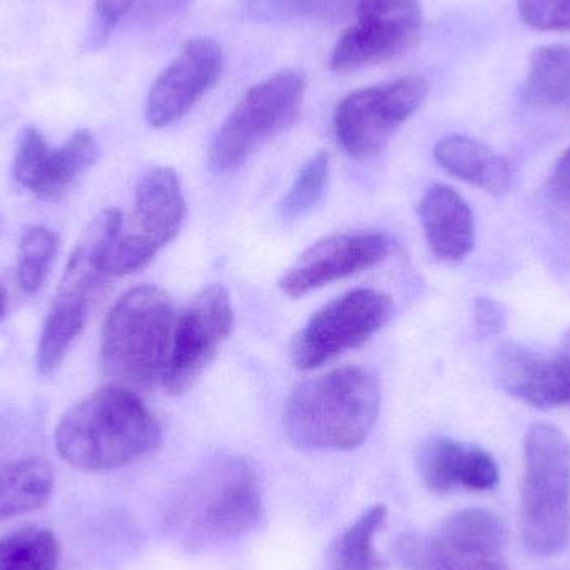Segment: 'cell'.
<instances>
[{"instance_id": "obj_17", "label": "cell", "mask_w": 570, "mask_h": 570, "mask_svg": "<svg viewBox=\"0 0 570 570\" xmlns=\"http://www.w3.org/2000/svg\"><path fill=\"white\" fill-rule=\"evenodd\" d=\"M419 474L429 491L438 494L465 491H494L501 481V471L491 452L481 445L438 438L422 445L419 454Z\"/></svg>"}, {"instance_id": "obj_7", "label": "cell", "mask_w": 570, "mask_h": 570, "mask_svg": "<svg viewBox=\"0 0 570 570\" xmlns=\"http://www.w3.org/2000/svg\"><path fill=\"white\" fill-rule=\"evenodd\" d=\"M187 207L176 170L157 167L142 177L129 224L124 223L110 247L106 271L110 279L144 269L176 239L186 220Z\"/></svg>"}, {"instance_id": "obj_24", "label": "cell", "mask_w": 570, "mask_h": 570, "mask_svg": "<svg viewBox=\"0 0 570 570\" xmlns=\"http://www.w3.org/2000/svg\"><path fill=\"white\" fill-rule=\"evenodd\" d=\"M387 518L385 505L377 504L348 525L332 544L328 570H385L387 562L374 546L375 535Z\"/></svg>"}, {"instance_id": "obj_34", "label": "cell", "mask_w": 570, "mask_h": 570, "mask_svg": "<svg viewBox=\"0 0 570 570\" xmlns=\"http://www.w3.org/2000/svg\"><path fill=\"white\" fill-rule=\"evenodd\" d=\"M6 307H7L6 291H3L2 287H0V318H2L3 314H6Z\"/></svg>"}, {"instance_id": "obj_25", "label": "cell", "mask_w": 570, "mask_h": 570, "mask_svg": "<svg viewBox=\"0 0 570 570\" xmlns=\"http://www.w3.org/2000/svg\"><path fill=\"white\" fill-rule=\"evenodd\" d=\"M59 561V541L49 529H20L0 539V570H57Z\"/></svg>"}, {"instance_id": "obj_9", "label": "cell", "mask_w": 570, "mask_h": 570, "mask_svg": "<svg viewBox=\"0 0 570 570\" xmlns=\"http://www.w3.org/2000/svg\"><path fill=\"white\" fill-rule=\"evenodd\" d=\"M392 301L375 288H355L315 312L292 341V362L311 371L371 341L391 318Z\"/></svg>"}, {"instance_id": "obj_16", "label": "cell", "mask_w": 570, "mask_h": 570, "mask_svg": "<svg viewBox=\"0 0 570 570\" xmlns=\"http://www.w3.org/2000/svg\"><path fill=\"white\" fill-rule=\"evenodd\" d=\"M498 375L505 391L532 407L570 404V357L562 348L544 355L518 342H505L495 355Z\"/></svg>"}, {"instance_id": "obj_10", "label": "cell", "mask_w": 570, "mask_h": 570, "mask_svg": "<svg viewBox=\"0 0 570 570\" xmlns=\"http://www.w3.org/2000/svg\"><path fill=\"white\" fill-rule=\"evenodd\" d=\"M357 22L348 27L331 53V69L344 73L389 62L421 39V0H357Z\"/></svg>"}, {"instance_id": "obj_20", "label": "cell", "mask_w": 570, "mask_h": 570, "mask_svg": "<svg viewBox=\"0 0 570 570\" xmlns=\"http://www.w3.org/2000/svg\"><path fill=\"white\" fill-rule=\"evenodd\" d=\"M53 491V471L39 458L20 459L0 468V522L39 511Z\"/></svg>"}, {"instance_id": "obj_28", "label": "cell", "mask_w": 570, "mask_h": 570, "mask_svg": "<svg viewBox=\"0 0 570 570\" xmlns=\"http://www.w3.org/2000/svg\"><path fill=\"white\" fill-rule=\"evenodd\" d=\"M328 170L331 157L325 150L315 154L302 166L283 203L285 219H298L321 203L327 186Z\"/></svg>"}, {"instance_id": "obj_26", "label": "cell", "mask_w": 570, "mask_h": 570, "mask_svg": "<svg viewBox=\"0 0 570 570\" xmlns=\"http://www.w3.org/2000/svg\"><path fill=\"white\" fill-rule=\"evenodd\" d=\"M357 0H244L249 19L263 23L298 20H341L355 9Z\"/></svg>"}, {"instance_id": "obj_11", "label": "cell", "mask_w": 570, "mask_h": 570, "mask_svg": "<svg viewBox=\"0 0 570 570\" xmlns=\"http://www.w3.org/2000/svg\"><path fill=\"white\" fill-rule=\"evenodd\" d=\"M234 328L229 294L220 285L204 288L176 318L173 351L163 377L170 395H183L207 371Z\"/></svg>"}, {"instance_id": "obj_33", "label": "cell", "mask_w": 570, "mask_h": 570, "mask_svg": "<svg viewBox=\"0 0 570 570\" xmlns=\"http://www.w3.org/2000/svg\"><path fill=\"white\" fill-rule=\"evenodd\" d=\"M551 189L562 203H570V147L562 153L551 174Z\"/></svg>"}, {"instance_id": "obj_12", "label": "cell", "mask_w": 570, "mask_h": 570, "mask_svg": "<svg viewBox=\"0 0 570 570\" xmlns=\"http://www.w3.org/2000/svg\"><path fill=\"white\" fill-rule=\"evenodd\" d=\"M223 72L224 50L217 40H187L150 87L146 112L150 126L160 129L183 119L219 82Z\"/></svg>"}, {"instance_id": "obj_8", "label": "cell", "mask_w": 570, "mask_h": 570, "mask_svg": "<svg viewBox=\"0 0 570 570\" xmlns=\"http://www.w3.org/2000/svg\"><path fill=\"white\" fill-rule=\"evenodd\" d=\"M428 94V80L421 76L399 77L348 94L334 114L338 146L354 159L377 156L392 136L421 109Z\"/></svg>"}, {"instance_id": "obj_32", "label": "cell", "mask_w": 570, "mask_h": 570, "mask_svg": "<svg viewBox=\"0 0 570 570\" xmlns=\"http://www.w3.org/2000/svg\"><path fill=\"white\" fill-rule=\"evenodd\" d=\"M474 324L479 337L489 338L501 334L505 327V314L501 304L488 297L475 298Z\"/></svg>"}, {"instance_id": "obj_27", "label": "cell", "mask_w": 570, "mask_h": 570, "mask_svg": "<svg viewBox=\"0 0 570 570\" xmlns=\"http://www.w3.org/2000/svg\"><path fill=\"white\" fill-rule=\"evenodd\" d=\"M59 236L47 227H30L19 246L17 279L26 294H36L49 274L50 264L59 250Z\"/></svg>"}, {"instance_id": "obj_31", "label": "cell", "mask_w": 570, "mask_h": 570, "mask_svg": "<svg viewBox=\"0 0 570 570\" xmlns=\"http://www.w3.org/2000/svg\"><path fill=\"white\" fill-rule=\"evenodd\" d=\"M193 2L194 0H136L127 22L142 27L159 26L186 10Z\"/></svg>"}, {"instance_id": "obj_4", "label": "cell", "mask_w": 570, "mask_h": 570, "mask_svg": "<svg viewBox=\"0 0 570 570\" xmlns=\"http://www.w3.org/2000/svg\"><path fill=\"white\" fill-rule=\"evenodd\" d=\"M173 298L156 285L127 291L107 314L100 365L112 384L149 389L163 382L173 351Z\"/></svg>"}, {"instance_id": "obj_22", "label": "cell", "mask_w": 570, "mask_h": 570, "mask_svg": "<svg viewBox=\"0 0 570 570\" xmlns=\"http://www.w3.org/2000/svg\"><path fill=\"white\" fill-rule=\"evenodd\" d=\"M404 570H509L502 558H484L452 548L432 535L404 534L394 546Z\"/></svg>"}, {"instance_id": "obj_3", "label": "cell", "mask_w": 570, "mask_h": 570, "mask_svg": "<svg viewBox=\"0 0 570 570\" xmlns=\"http://www.w3.org/2000/svg\"><path fill=\"white\" fill-rule=\"evenodd\" d=\"M381 389L364 367L334 368L298 385L284 409L288 441L305 451H352L377 421Z\"/></svg>"}, {"instance_id": "obj_35", "label": "cell", "mask_w": 570, "mask_h": 570, "mask_svg": "<svg viewBox=\"0 0 570 570\" xmlns=\"http://www.w3.org/2000/svg\"><path fill=\"white\" fill-rule=\"evenodd\" d=\"M561 348L562 351L566 352V354L569 355L570 357V328L568 332H566V335H564V338H562V344H561Z\"/></svg>"}, {"instance_id": "obj_13", "label": "cell", "mask_w": 570, "mask_h": 570, "mask_svg": "<svg viewBox=\"0 0 570 570\" xmlns=\"http://www.w3.org/2000/svg\"><path fill=\"white\" fill-rule=\"evenodd\" d=\"M99 159V146L82 129L56 149H50L39 130L27 127L17 140L13 179L40 199H60Z\"/></svg>"}, {"instance_id": "obj_19", "label": "cell", "mask_w": 570, "mask_h": 570, "mask_svg": "<svg viewBox=\"0 0 570 570\" xmlns=\"http://www.w3.org/2000/svg\"><path fill=\"white\" fill-rule=\"evenodd\" d=\"M434 157L445 173L494 196L509 193L514 183L509 160L471 137H442L435 144Z\"/></svg>"}, {"instance_id": "obj_18", "label": "cell", "mask_w": 570, "mask_h": 570, "mask_svg": "<svg viewBox=\"0 0 570 570\" xmlns=\"http://www.w3.org/2000/svg\"><path fill=\"white\" fill-rule=\"evenodd\" d=\"M419 217L429 247L438 259L459 263L474 249V214L452 187L432 186L419 203Z\"/></svg>"}, {"instance_id": "obj_21", "label": "cell", "mask_w": 570, "mask_h": 570, "mask_svg": "<svg viewBox=\"0 0 570 570\" xmlns=\"http://www.w3.org/2000/svg\"><path fill=\"white\" fill-rule=\"evenodd\" d=\"M522 97L532 106L570 109V46L552 43L531 53Z\"/></svg>"}, {"instance_id": "obj_2", "label": "cell", "mask_w": 570, "mask_h": 570, "mask_svg": "<svg viewBox=\"0 0 570 570\" xmlns=\"http://www.w3.org/2000/svg\"><path fill=\"white\" fill-rule=\"evenodd\" d=\"M261 515L263 492L254 465L243 458H220L177 488L166 521L184 548L207 551L239 541Z\"/></svg>"}, {"instance_id": "obj_1", "label": "cell", "mask_w": 570, "mask_h": 570, "mask_svg": "<svg viewBox=\"0 0 570 570\" xmlns=\"http://www.w3.org/2000/svg\"><path fill=\"white\" fill-rule=\"evenodd\" d=\"M163 431L132 389L104 385L77 402L60 419L56 448L72 468L109 472L156 451Z\"/></svg>"}, {"instance_id": "obj_29", "label": "cell", "mask_w": 570, "mask_h": 570, "mask_svg": "<svg viewBox=\"0 0 570 570\" xmlns=\"http://www.w3.org/2000/svg\"><path fill=\"white\" fill-rule=\"evenodd\" d=\"M519 16L542 32L570 30V0H518Z\"/></svg>"}, {"instance_id": "obj_5", "label": "cell", "mask_w": 570, "mask_h": 570, "mask_svg": "<svg viewBox=\"0 0 570 570\" xmlns=\"http://www.w3.org/2000/svg\"><path fill=\"white\" fill-rule=\"evenodd\" d=\"M524 548L538 558L564 551L570 538V442L548 422L529 429L521 485Z\"/></svg>"}, {"instance_id": "obj_6", "label": "cell", "mask_w": 570, "mask_h": 570, "mask_svg": "<svg viewBox=\"0 0 570 570\" xmlns=\"http://www.w3.org/2000/svg\"><path fill=\"white\" fill-rule=\"evenodd\" d=\"M307 80L284 70L254 86L217 130L209 149V167L217 174L243 167L261 147L297 120Z\"/></svg>"}, {"instance_id": "obj_15", "label": "cell", "mask_w": 570, "mask_h": 570, "mask_svg": "<svg viewBox=\"0 0 570 570\" xmlns=\"http://www.w3.org/2000/svg\"><path fill=\"white\" fill-rule=\"evenodd\" d=\"M122 224L120 210L107 209L87 226L67 261L50 311L86 322L94 297L110 279L106 261Z\"/></svg>"}, {"instance_id": "obj_14", "label": "cell", "mask_w": 570, "mask_h": 570, "mask_svg": "<svg viewBox=\"0 0 570 570\" xmlns=\"http://www.w3.org/2000/svg\"><path fill=\"white\" fill-rule=\"evenodd\" d=\"M391 253L384 234L344 233L325 237L305 250L281 281L288 297H302L381 264Z\"/></svg>"}, {"instance_id": "obj_30", "label": "cell", "mask_w": 570, "mask_h": 570, "mask_svg": "<svg viewBox=\"0 0 570 570\" xmlns=\"http://www.w3.org/2000/svg\"><path fill=\"white\" fill-rule=\"evenodd\" d=\"M136 0H96L92 23H90L87 47L90 50L106 46L110 33L129 17Z\"/></svg>"}, {"instance_id": "obj_23", "label": "cell", "mask_w": 570, "mask_h": 570, "mask_svg": "<svg viewBox=\"0 0 570 570\" xmlns=\"http://www.w3.org/2000/svg\"><path fill=\"white\" fill-rule=\"evenodd\" d=\"M434 535L452 548L495 559L502 558L508 541L504 522L485 509L455 512L439 525Z\"/></svg>"}]
</instances>
